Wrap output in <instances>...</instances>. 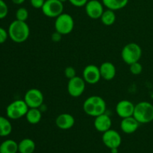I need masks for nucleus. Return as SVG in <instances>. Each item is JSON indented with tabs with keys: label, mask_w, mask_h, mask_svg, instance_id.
<instances>
[{
	"label": "nucleus",
	"mask_w": 153,
	"mask_h": 153,
	"mask_svg": "<svg viewBox=\"0 0 153 153\" xmlns=\"http://www.w3.org/2000/svg\"><path fill=\"white\" fill-rule=\"evenodd\" d=\"M8 37L16 43H24L30 35V28L28 24L23 21L15 19L8 27Z\"/></svg>",
	"instance_id": "obj_1"
},
{
	"label": "nucleus",
	"mask_w": 153,
	"mask_h": 153,
	"mask_svg": "<svg viewBox=\"0 0 153 153\" xmlns=\"http://www.w3.org/2000/svg\"><path fill=\"white\" fill-rule=\"evenodd\" d=\"M106 102L101 97L91 96L85 100L83 103V110L86 114L91 117H96L106 112Z\"/></svg>",
	"instance_id": "obj_2"
},
{
	"label": "nucleus",
	"mask_w": 153,
	"mask_h": 153,
	"mask_svg": "<svg viewBox=\"0 0 153 153\" xmlns=\"http://www.w3.org/2000/svg\"><path fill=\"white\" fill-rule=\"evenodd\" d=\"M133 117L140 124H146L153 120V105L149 102H140L134 106Z\"/></svg>",
	"instance_id": "obj_3"
},
{
	"label": "nucleus",
	"mask_w": 153,
	"mask_h": 153,
	"mask_svg": "<svg viewBox=\"0 0 153 153\" xmlns=\"http://www.w3.org/2000/svg\"><path fill=\"white\" fill-rule=\"evenodd\" d=\"M142 56V49L135 43H129L123 46L121 51V58L128 65L140 61Z\"/></svg>",
	"instance_id": "obj_4"
},
{
	"label": "nucleus",
	"mask_w": 153,
	"mask_h": 153,
	"mask_svg": "<svg viewBox=\"0 0 153 153\" xmlns=\"http://www.w3.org/2000/svg\"><path fill=\"white\" fill-rule=\"evenodd\" d=\"M29 108L24 100H17L12 102L6 108V114L10 120H19L25 116Z\"/></svg>",
	"instance_id": "obj_5"
},
{
	"label": "nucleus",
	"mask_w": 153,
	"mask_h": 153,
	"mask_svg": "<svg viewBox=\"0 0 153 153\" xmlns=\"http://www.w3.org/2000/svg\"><path fill=\"white\" fill-rule=\"evenodd\" d=\"M74 19L69 13H62L58 17L55 18V31L62 35H66L71 33L74 28Z\"/></svg>",
	"instance_id": "obj_6"
},
{
	"label": "nucleus",
	"mask_w": 153,
	"mask_h": 153,
	"mask_svg": "<svg viewBox=\"0 0 153 153\" xmlns=\"http://www.w3.org/2000/svg\"><path fill=\"white\" fill-rule=\"evenodd\" d=\"M41 10L47 17L56 18L63 13L64 3L59 0H46Z\"/></svg>",
	"instance_id": "obj_7"
},
{
	"label": "nucleus",
	"mask_w": 153,
	"mask_h": 153,
	"mask_svg": "<svg viewBox=\"0 0 153 153\" xmlns=\"http://www.w3.org/2000/svg\"><path fill=\"white\" fill-rule=\"evenodd\" d=\"M24 101L28 108H40L43 106L44 97L43 93L37 88H31L25 93L24 96Z\"/></svg>",
	"instance_id": "obj_8"
},
{
	"label": "nucleus",
	"mask_w": 153,
	"mask_h": 153,
	"mask_svg": "<svg viewBox=\"0 0 153 153\" xmlns=\"http://www.w3.org/2000/svg\"><path fill=\"white\" fill-rule=\"evenodd\" d=\"M86 82L84 80L83 78L80 76H77L69 79L68 84H67V91L69 95L72 97H79L85 92Z\"/></svg>",
	"instance_id": "obj_9"
},
{
	"label": "nucleus",
	"mask_w": 153,
	"mask_h": 153,
	"mask_svg": "<svg viewBox=\"0 0 153 153\" xmlns=\"http://www.w3.org/2000/svg\"><path fill=\"white\" fill-rule=\"evenodd\" d=\"M102 139L105 146L110 149L119 148L122 143V137L119 132L111 128L102 133Z\"/></svg>",
	"instance_id": "obj_10"
},
{
	"label": "nucleus",
	"mask_w": 153,
	"mask_h": 153,
	"mask_svg": "<svg viewBox=\"0 0 153 153\" xmlns=\"http://www.w3.org/2000/svg\"><path fill=\"white\" fill-rule=\"evenodd\" d=\"M85 7L86 14L93 19H100L105 10L102 2L99 0H89Z\"/></svg>",
	"instance_id": "obj_11"
},
{
	"label": "nucleus",
	"mask_w": 153,
	"mask_h": 153,
	"mask_svg": "<svg viewBox=\"0 0 153 153\" xmlns=\"http://www.w3.org/2000/svg\"><path fill=\"white\" fill-rule=\"evenodd\" d=\"M82 75L84 80L89 85H95L98 83L101 79L100 67L94 64H89L86 66L84 69Z\"/></svg>",
	"instance_id": "obj_12"
},
{
	"label": "nucleus",
	"mask_w": 153,
	"mask_h": 153,
	"mask_svg": "<svg viewBox=\"0 0 153 153\" xmlns=\"http://www.w3.org/2000/svg\"><path fill=\"white\" fill-rule=\"evenodd\" d=\"M135 105L133 104L131 101L127 100H123L120 101L117 104L115 111L120 117L126 118L128 117H132L134 111Z\"/></svg>",
	"instance_id": "obj_13"
},
{
	"label": "nucleus",
	"mask_w": 153,
	"mask_h": 153,
	"mask_svg": "<svg viewBox=\"0 0 153 153\" xmlns=\"http://www.w3.org/2000/svg\"><path fill=\"white\" fill-rule=\"evenodd\" d=\"M75 118L68 113H63L58 115L55 119V125L61 130H68L75 125Z\"/></svg>",
	"instance_id": "obj_14"
},
{
	"label": "nucleus",
	"mask_w": 153,
	"mask_h": 153,
	"mask_svg": "<svg viewBox=\"0 0 153 153\" xmlns=\"http://www.w3.org/2000/svg\"><path fill=\"white\" fill-rule=\"evenodd\" d=\"M112 120L106 113L96 117L94 120V127L98 131L104 133L111 128Z\"/></svg>",
	"instance_id": "obj_15"
},
{
	"label": "nucleus",
	"mask_w": 153,
	"mask_h": 153,
	"mask_svg": "<svg viewBox=\"0 0 153 153\" xmlns=\"http://www.w3.org/2000/svg\"><path fill=\"white\" fill-rule=\"evenodd\" d=\"M139 122L133 116L123 118L120 123V128L123 132L128 134L135 132L139 128Z\"/></svg>",
	"instance_id": "obj_16"
},
{
	"label": "nucleus",
	"mask_w": 153,
	"mask_h": 153,
	"mask_svg": "<svg viewBox=\"0 0 153 153\" xmlns=\"http://www.w3.org/2000/svg\"><path fill=\"white\" fill-rule=\"evenodd\" d=\"M101 78L106 81H111L115 77L117 73L116 67L114 64L109 61L103 62L100 67Z\"/></svg>",
	"instance_id": "obj_17"
},
{
	"label": "nucleus",
	"mask_w": 153,
	"mask_h": 153,
	"mask_svg": "<svg viewBox=\"0 0 153 153\" xmlns=\"http://www.w3.org/2000/svg\"><path fill=\"white\" fill-rule=\"evenodd\" d=\"M25 118L28 123L32 125L39 123L42 119V111L40 108H29L25 114Z\"/></svg>",
	"instance_id": "obj_18"
},
{
	"label": "nucleus",
	"mask_w": 153,
	"mask_h": 153,
	"mask_svg": "<svg viewBox=\"0 0 153 153\" xmlns=\"http://www.w3.org/2000/svg\"><path fill=\"white\" fill-rule=\"evenodd\" d=\"M36 144L30 138L22 139L18 143V152L19 153H33L35 150Z\"/></svg>",
	"instance_id": "obj_19"
},
{
	"label": "nucleus",
	"mask_w": 153,
	"mask_h": 153,
	"mask_svg": "<svg viewBox=\"0 0 153 153\" xmlns=\"http://www.w3.org/2000/svg\"><path fill=\"white\" fill-rule=\"evenodd\" d=\"M102 2L107 9L117 10L125 7L128 4V0H102Z\"/></svg>",
	"instance_id": "obj_20"
},
{
	"label": "nucleus",
	"mask_w": 153,
	"mask_h": 153,
	"mask_svg": "<svg viewBox=\"0 0 153 153\" xmlns=\"http://www.w3.org/2000/svg\"><path fill=\"white\" fill-rule=\"evenodd\" d=\"M18 152V143L15 140L8 139L0 144V153H16Z\"/></svg>",
	"instance_id": "obj_21"
},
{
	"label": "nucleus",
	"mask_w": 153,
	"mask_h": 153,
	"mask_svg": "<svg viewBox=\"0 0 153 153\" xmlns=\"http://www.w3.org/2000/svg\"><path fill=\"white\" fill-rule=\"evenodd\" d=\"M100 19L103 25H106V26L112 25L116 21V14L114 13V10H110V9L104 10L100 17Z\"/></svg>",
	"instance_id": "obj_22"
},
{
	"label": "nucleus",
	"mask_w": 153,
	"mask_h": 153,
	"mask_svg": "<svg viewBox=\"0 0 153 153\" xmlns=\"http://www.w3.org/2000/svg\"><path fill=\"white\" fill-rule=\"evenodd\" d=\"M12 131V125L8 119L0 116V137H6Z\"/></svg>",
	"instance_id": "obj_23"
},
{
	"label": "nucleus",
	"mask_w": 153,
	"mask_h": 153,
	"mask_svg": "<svg viewBox=\"0 0 153 153\" xmlns=\"http://www.w3.org/2000/svg\"><path fill=\"white\" fill-rule=\"evenodd\" d=\"M28 18V11L25 7H19L16 11V19L19 21H25Z\"/></svg>",
	"instance_id": "obj_24"
},
{
	"label": "nucleus",
	"mask_w": 153,
	"mask_h": 153,
	"mask_svg": "<svg viewBox=\"0 0 153 153\" xmlns=\"http://www.w3.org/2000/svg\"><path fill=\"white\" fill-rule=\"evenodd\" d=\"M129 70L133 75L137 76V75H140L143 71V66L140 64L139 61H137L129 65Z\"/></svg>",
	"instance_id": "obj_25"
},
{
	"label": "nucleus",
	"mask_w": 153,
	"mask_h": 153,
	"mask_svg": "<svg viewBox=\"0 0 153 153\" xmlns=\"http://www.w3.org/2000/svg\"><path fill=\"white\" fill-rule=\"evenodd\" d=\"M8 13V7L5 1L0 0V19H2L7 16Z\"/></svg>",
	"instance_id": "obj_26"
},
{
	"label": "nucleus",
	"mask_w": 153,
	"mask_h": 153,
	"mask_svg": "<svg viewBox=\"0 0 153 153\" xmlns=\"http://www.w3.org/2000/svg\"><path fill=\"white\" fill-rule=\"evenodd\" d=\"M64 75L68 79H71L76 76V69L73 67H67L64 70Z\"/></svg>",
	"instance_id": "obj_27"
},
{
	"label": "nucleus",
	"mask_w": 153,
	"mask_h": 153,
	"mask_svg": "<svg viewBox=\"0 0 153 153\" xmlns=\"http://www.w3.org/2000/svg\"><path fill=\"white\" fill-rule=\"evenodd\" d=\"M88 1L89 0H68V1H70V4L77 7H84Z\"/></svg>",
	"instance_id": "obj_28"
},
{
	"label": "nucleus",
	"mask_w": 153,
	"mask_h": 153,
	"mask_svg": "<svg viewBox=\"0 0 153 153\" xmlns=\"http://www.w3.org/2000/svg\"><path fill=\"white\" fill-rule=\"evenodd\" d=\"M46 0H30L31 5L34 8L36 9H41Z\"/></svg>",
	"instance_id": "obj_29"
},
{
	"label": "nucleus",
	"mask_w": 153,
	"mask_h": 153,
	"mask_svg": "<svg viewBox=\"0 0 153 153\" xmlns=\"http://www.w3.org/2000/svg\"><path fill=\"white\" fill-rule=\"evenodd\" d=\"M8 37V32L4 28L0 27V44L4 43Z\"/></svg>",
	"instance_id": "obj_30"
},
{
	"label": "nucleus",
	"mask_w": 153,
	"mask_h": 153,
	"mask_svg": "<svg viewBox=\"0 0 153 153\" xmlns=\"http://www.w3.org/2000/svg\"><path fill=\"white\" fill-rule=\"evenodd\" d=\"M61 36H62V34H61L58 31H55V32L52 34L51 38H52V40L53 42H59L61 40Z\"/></svg>",
	"instance_id": "obj_31"
},
{
	"label": "nucleus",
	"mask_w": 153,
	"mask_h": 153,
	"mask_svg": "<svg viewBox=\"0 0 153 153\" xmlns=\"http://www.w3.org/2000/svg\"><path fill=\"white\" fill-rule=\"evenodd\" d=\"M11 1L15 4H22V3L25 2V0H11Z\"/></svg>",
	"instance_id": "obj_32"
},
{
	"label": "nucleus",
	"mask_w": 153,
	"mask_h": 153,
	"mask_svg": "<svg viewBox=\"0 0 153 153\" xmlns=\"http://www.w3.org/2000/svg\"><path fill=\"white\" fill-rule=\"evenodd\" d=\"M111 153H118V148H114V149H111Z\"/></svg>",
	"instance_id": "obj_33"
},
{
	"label": "nucleus",
	"mask_w": 153,
	"mask_h": 153,
	"mask_svg": "<svg viewBox=\"0 0 153 153\" xmlns=\"http://www.w3.org/2000/svg\"><path fill=\"white\" fill-rule=\"evenodd\" d=\"M59 1H61L62 3H64V2H66V1H68V0H59Z\"/></svg>",
	"instance_id": "obj_34"
}]
</instances>
